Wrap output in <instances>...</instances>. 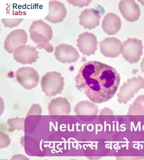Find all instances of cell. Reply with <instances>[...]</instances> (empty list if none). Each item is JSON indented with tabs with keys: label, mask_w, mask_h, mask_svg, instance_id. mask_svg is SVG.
<instances>
[{
	"label": "cell",
	"mask_w": 144,
	"mask_h": 160,
	"mask_svg": "<svg viewBox=\"0 0 144 160\" xmlns=\"http://www.w3.org/2000/svg\"><path fill=\"white\" fill-rule=\"evenodd\" d=\"M28 34L25 30L19 29L13 30L7 36L4 42V48L8 53L12 54L18 47L26 45Z\"/></svg>",
	"instance_id": "8"
},
{
	"label": "cell",
	"mask_w": 144,
	"mask_h": 160,
	"mask_svg": "<svg viewBox=\"0 0 144 160\" xmlns=\"http://www.w3.org/2000/svg\"><path fill=\"white\" fill-rule=\"evenodd\" d=\"M120 12L124 18L128 21H137L141 15L139 6L134 1H121L119 4Z\"/></svg>",
	"instance_id": "13"
},
{
	"label": "cell",
	"mask_w": 144,
	"mask_h": 160,
	"mask_svg": "<svg viewBox=\"0 0 144 160\" xmlns=\"http://www.w3.org/2000/svg\"><path fill=\"white\" fill-rule=\"evenodd\" d=\"M101 18L99 10L94 8L86 9L81 12L79 16V24L85 28L94 29L99 26Z\"/></svg>",
	"instance_id": "11"
},
{
	"label": "cell",
	"mask_w": 144,
	"mask_h": 160,
	"mask_svg": "<svg viewBox=\"0 0 144 160\" xmlns=\"http://www.w3.org/2000/svg\"><path fill=\"white\" fill-rule=\"evenodd\" d=\"M33 31L36 32L40 34L44 35L49 42L53 38V30L51 27L41 19L33 22L29 32Z\"/></svg>",
	"instance_id": "16"
},
{
	"label": "cell",
	"mask_w": 144,
	"mask_h": 160,
	"mask_svg": "<svg viewBox=\"0 0 144 160\" xmlns=\"http://www.w3.org/2000/svg\"><path fill=\"white\" fill-rule=\"evenodd\" d=\"M49 6V13L45 19L53 23L63 21L67 14V10L63 3L59 1H50Z\"/></svg>",
	"instance_id": "12"
},
{
	"label": "cell",
	"mask_w": 144,
	"mask_h": 160,
	"mask_svg": "<svg viewBox=\"0 0 144 160\" xmlns=\"http://www.w3.org/2000/svg\"><path fill=\"white\" fill-rule=\"evenodd\" d=\"M48 109L51 115L69 114L70 112V106L65 98L59 97L52 100L49 104Z\"/></svg>",
	"instance_id": "15"
},
{
	"label": "cell",
	"mask_w": 144,
	"mask_h": 160,
	"mask_svg": "<svg viewBox=\"0 0 144 160\" xmlns=\"http://www.w3.org/2000/svg\"><path fill=\"white\" fill-rule=\"evenodd\" d=\"M70 4L73 5L74 6H79V7L82 8L84 6H87L89 5L91 1H67Z\"/></svg>",
	"instance_id": "20"
},
{
	"label": "cell",
	"mask_w": 144,
	"mask_h": 160,
	"mask_svg": "<svg viewBox=\"0 0 144 160\" xmlns=\"http://www.w3.org/2000/svg\"><path fill=\"white\" fill-rule=\"evenodd\" d=\"M54 55L61 63H75L79 60L80 55L76 49L70 45L62 43L56 47Z\"/></svg>",
	"instance_id": "10"
},
{
	"label": "cell",
	"mask_w": 144,
	"mask_h": 160,
	"mask_svg": "<svg viewBox=\"0 0 144 160\" xmlns=\"http://www.w3.org/2000/svg\"><path fill=\"white\" fill-rule=\"evenodd\" d=\"M120 80V74L115 68L95 61L83 64L75 77L77 89L97 104L107 102L114 97Z\"/></svg>",
	"instance_id": "1"
},
{
	"label": "cell",
	"mask_w": 144,
	"mask_h": 160,
	"mask_svg": "<svg viewBox=\"0 0 144 160\" xmlns=\"http://www.w3.org/2000/svg\"><path fill=\"white\" fill-rule=\"evenodd\" d=\"M64 80L61 74L59 72H48L42 77L41 79L42 91L46 95L50 97L61 93L64 89Z\"/></svg>",
	"instance_id": "2"
},
{
	"label": "cell",
	"mask_w": 144,
	"mask_h": 160,
	"mask_svg": "<svg viewBox=\"0 0 144 160\" xmlns=\"http://www.w3.org/2000/svg\"><path fill=\"white\" fill-rule=\"evenodd\" d=\"M141 68L142 72L144 73V58L142 60L141 63Z\"/></svg>",
	"instance_id": "21"
},
{
	"label": "cell",
	"mask_w": 144,
	"mask_h": 160,
	"mask_svg": "<svg viewBox=\"0 0 144 160\" xmlns=\"http://www.w3.org/2000/svg\"><path fill=\"white\" fill-rule=\"evenodd\" d=\"M17 81L22 87L30 90L37 87L39 81V76L37 71L30 67H23L17 70Z\"/></svg>",
	"instance_id": "4"
},
{
	"label": "cell",
	"mask_w": 144,
	"mask_h": 160,
	"mask_svg": "<svg viewBox=\"0 0 144 160\" xmlns=\"http://www.w3.org/2000/svg\"><path fill=\"white\" fill-rule=\"evenodd\" d=\"M100 52L105 57L114 58L122 53L123 44L115 38H106L100 43Z\"/></svg>",
	"instance_id": "9"
},
{
	"label": "cell",
	"mask_w": 144,
	"mask_h": 160,
	"mask_svg": "<svg viewBox=\"0 0 144 160\" xmlns=\"http://www.w3.org/2000/svg\"><path fill=\"white\" fill-rule=\"evenodd\" d=\"M121 22L117 15L109 13L105 16L102 22V28L106 34L114 35L121 29Z\"/></svg>",
	"instance_id": "14"
},
{
	"label": "cell",
	"mask_w": 144,
	"mask_h": 160,
	"mask_svg": "<svg viewBox=\"0 0 144 160\" xmlns=\"http://www.w3.org/2000/svg\"><path fill=\"white\" fill-rule=\"evenodd\" d=\"M23 20L22 19H3L2 23H3L5 27L12 28L18 26Z\"/></svg>",
	"instance_id": "19"
},
{
	"label": "cell",
	"mask_w": 144,
	"mask_h": 160,
	"mask_svg": "<svg viewBox=\"0 0 144 160\" xmlns=\"http://www.w3.org/2000/svg\"><path fill=\"white\" fill-rule=\"evenodd\" d=\"M139 2H140L142 5L144 6V1H138Z\"/></svg>",
	"instance_id": "22"
},
{
	"label": "cell",
	"mask_w": 144,
	"mask_h": 160,
	"mask_svg": "<svg viewBox=\"0 0 144 160\" xmlns=\"http://www.w3.org/2000/svg\"><path fill=\"white\" fill-rule=\"evenodd\" d=\"M36 49L29 45H22L18 47L13 53V58L16 61L23 65L32 64L39 58Z\"/></svg>",
	"instance_id": "7"
},
{
	"label": "cell",
	"mask_w": 144,
	"mask_h": 160,
	"mask_svg": "<svg viewBox=\"0 0 144 160\" xmlns=\"http://www.w3.org/2000/svg\"><path fill=\"white\" fill-rule=\"evenodd\" d=\"M144 86V80L140 76L128 79L124 83L118 94V101L120 103H126L133 97L134 93Z\"/></svg>",
	"instance_id": "6"
},
{
	"label": "cell",
	"mask_w": 144,
	"mask_h": 160,
	"mask_svg": "<svg viewBox=\"0 0 144 160\" xmlns=\"http://www.w3.org/2000/svg\"><path fill=\"white\" fill-rule=\"evenodd\" d=\"M77 42V46L83 55L89 56L94 55L98 49L99 42L96 37L92 33L86 32L81 33Z\"/></svg>",
	"instance_id": "5"
},
{
	"label": "cell",
	"mask_w": 144,
	"mask_h": 160,
	"mask_svg": "<svg viewBox=\"0 0 144 160\" xmlns=\"http://www.w3.org/2000/svg\"><path fill=\"white\" fill-rule=\"evenodd\" d=\"M95 112L96 106L89 102H82L77 104L75 109L77 114H82L91 112V111Z\"/></svg>",
	"instance_id": "18"
},
{
	"label": "cell",
	"mask_w": 144,
	"mask_h": 160,
	"mask_svg": "<svg viewBox=\"0 0 144 160\" xmlns=\"http://www.w3.org/2000/svg\"><path fill=\"white\" fill-rule=\"evenodd\" d=\"M30 38L35 43L39 46L44 49L48 53H52L54 51V48L49 43L47 38L43 35L40 34L37 32H29Z\"/></svg>",
	"instance_id": "17"
},
{
	"label": "cell",
	"mask_w": 144,
	"mask_h": 160,
	"mask_svg": "<svg viewBox=\"0 0 144 160\" xmlns=\"http://www.w3.org/2000/svg\"><path fill=\"white\" fill-rule=\"evenodd\" d=\"M122 54L125 59L130 63H136L143 54V47L141 40L137 38H129L123 43Z\"/></svg>",
	"instance_id": "3"
}]
</instances>
